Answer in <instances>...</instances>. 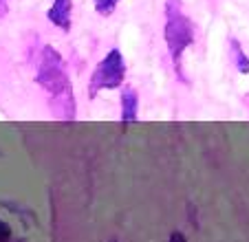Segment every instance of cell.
<instances>
[{
	"mask_svg": "<svg viewBox=\"0 0 249 242\" xmlns=\"http://www.w3.org/2000/svg\"><path fill=\"white\" fill-rule=\"evenodd\" d=\"M36 84L49 95V106L62 121H75L77 104L71 86V77L66 73L64 57L51 44H44L40 53V64L36 70Z\"/></svg>",
	"mask_w": 249,
	"mask_h": 242,
	"instance_id": "6da1fadb",
	"label": "cell"
},
{
	"mask_svg": "<svg viewBox=\"0 0 249 242\" xmlns=\"http://www.w3.org/2000/svg\"><path fill=\"white\" fill-rule=\"evenodd\" d=\"M163 11H165L163 37H165L170 60H172V69L181 82H188V77L183 73V55L194 44V37H196L194 22L183 11V2L181 0H165Z\"/></svg>",
	"mask_w": 249,
	"mask_h": 242,
	"instance_id": "7a4b0ae2",
	"label": "cell"
},
{
	"mask_svg": "<svg viewBox=\"0 0 249 242\" xmlns=\"http://www.w3.org/2000/svg\"><path fill=\"white\" fill-rule=\"evenodd\" d=\"M126 60L117 47H113L102 60L97 62L93 75L89 79V97L95 99L99 90H115L122 88L126 82Z\"/></svg>",
	"mask_w": 249,
	"mask_h": 242,
	"instance_id": "3957f363",
	"label": "cell"
},
{
	"mask_svg": "<svg viewBox=\"0 0 249 242\" xmlns=\"http://www.w3.org/2000/svg\"><path fill=\"white\" fill-rule=\"evenodd\" d=\"M47 18L60 31H69L71 20H73V0H53L51 9L47 11Z\"/></svg>",
	"mask_w": 249,
	"mask_h": 242,
	"instance_id": "277c9868",
	"label": "cell"
},
{
	"mask_svg": "<svg viewBox=\"0 0 249 242\" xmlns=\"http://www.w3.org/2000/svg\"><path fill=\"white\" fill-rule=\"evenodd\" d=\"M119 121L122 123H135L139 117V93L132 86H124L122 97H119Z\"/></svg>",
	"mask_w": 249,
	"mask_h": 242,
	"instance_id": "5b68a950",
	"label": "cell"
},
{
	"mask_svg": "<svg viewBox=\"0 0 249 242\" xmlns=\"http://www.w3.org/2000/svg\"><path fill=\"white\" fill-rule=\"evenodd\" d=\"M230 55H231V62H234L236 70L240 75H249V55L245 53L243 44L236 40V37H230Z\"/></svg>",
	"mask_w": 249,
	"mask_h": 242,
	"instance_id": "8992f818",
	"label": "cell"
},
{
	"mask_svg": "<svg viewBox=\"0 0 249 242\" xmlns=\"http://www.w3.org/2000/svg\"><path fill=\"white\" fill-rule=\"evenodd\" d=\"M93 5H95V11L102 18H110L115 14V9H117L119 0H93Z\"/></svg>",
	"mask_w": 249,
	"mask_h": 242,
	"instance_id": "52a82bcc",
	"label": "cell"
},
{
	"mask_svg": "<svg viewBox=\"0 0 249 242\" xmlns=\"http://www.w3.org/2000/svg\"><path fill=\"white\" fill-rule=\"evenodd\" d=\"M2 207H7L9 211H14L18 216H24V218H33V211L24 209V207H16V203H2Z\"/></svg>",
	"mask_w": 249,
	"mask_h": 242,
	"instance_id": "ba28073f",
	"label": "cell"
},
{
	"mask_svg": "<svg viewBox=\"0 0 249 242\" xmlns=\"http://www.w3.org/2000/svg\"><path fill=\"white\" fill-rule=\"evenodd\" d=\"M0 242H11V227L0 218Z\"/></svg>",
	"mask_w": 249,
	"mask_h": 242,
	"instance_id": "9c48e42d",
	"label": "cell"
},
{
	"mask_svg": "<svg viewBox=\"0 0 249 242\" xmlns=\"http://www.w3.org/2000/svg\"><path fill=\"white\" fill-rule=\"evenodd\" d=\"M170 242H188V238L183 236V231H172L170 233Z\"/></svg>",
	"mask_w": 249,
	"mask_h": 242,
	"instance_id": "30bf717a",
	"label": "cell"
},
{
	"mask_svg": "<svg viewBox=\"0 0 249 242\" xmlns=\"http://www.w3.org/2000/svg\"><path fill=\"white\" fill-rule=\"evenodd\" d=\"M9 14V0H0V20Z\"/></svg>",
	"mask_w": 249,
	"mask_h": 242,
	"instance_id": "8fae6325",
	"label": "cell"
},
{
	"mask_svg": "<svg viewBox=\"0 0 249 242\" xmlns=\"http://www.w3.org/2000/svg\"><path fill=\"white\" fill-rule=\"evenodd\" d=\"M110 242H117V240H110Z\"/></svg>",
	"mask_w": 249,
	"mask_h": 242,
	"instance_id": "7c38bea8",
	"label": "cell"
}]
</instances>
